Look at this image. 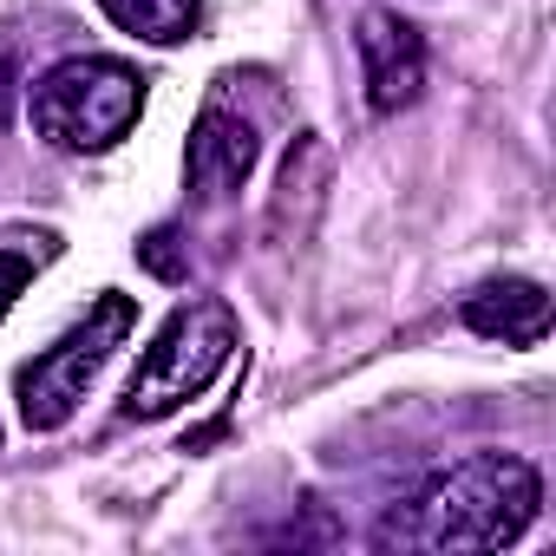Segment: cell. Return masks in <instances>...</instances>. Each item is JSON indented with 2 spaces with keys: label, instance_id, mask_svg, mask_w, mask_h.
Masks as SVG:
<instances>
[{
  "label": "cell",
  "instance_id": "6",
  "mask_svg": "<svg viewBox=\"0 0 556 556\" xmlns=\"http://www.w3.org/2000/svg\"><path fill=\"white\" fill-rule=\"evenodd\" d=\"M184 170H190V190L203 203H223L249 184L255 170V125L229 105H210L190 131V151H184Z\"/></svg>",
  "mask_w": 556,
  "mask_h": 556
},
{
  "label": "cell",
  "instance_id": "2",
  "mask_svg": "<svg viewBox=\"0 0 556 556\" xmlns=\"http://www.w3.org/2000/svg\"><path fill=\"white\" fill-rule=\"evenodd\" d=\"M34 131L53 144V151H73V157H92V151H112L138 112H144V79L125 66V60H105V53H86V60H60L40 86H34Z\"/></svg>",
  "mask_w": 556,
  "mask_h": 556
},
{
  "label": "cell",
  "instance_id": "4",
  "mask_svg": "<svg viewBox=\"0 0 556 556\" xmlns=\"http://www.w3.org/2000/svg\"><path fill=\"white\" fill-rule=\"evenodd\" d=\"M131 328H138V302L131 295H99L86 308V321H73L47 354H34L21 367V419H27V432H60L79 413V400L92 393V380L105 374V361L131 341Z\"/></svg>",
  "mask_w": 556,
  "mask_h": 556
},
{
  "label": "cell",
  "instance_id": "7",
  "mask_svg": "<svg viewBox=\"0 0 556 556\" xmlns=\"http://www.w3.org/2000/svg\"><path fill=\"white\" fill-rule=\"evenodd\" d=\"M465 328L504 348H536L549 334V295L543 282H523V275H497V282H478L465 295Z\"/></svg>",
  "mask_w": 556,
  "mask_h": 556
},
{
  "label": "cell",
  "instance_id": "1",
  "mask_svg": "<svg viewBox=\"0 0 556 556\" xmlns=\"http://www.w3.org/2000/svg\"><path fill=\"white\" fill-rule=\"evenodd\" d=\"M543 504V478L517 452H478L452 471H439L406 510L380 523L387 549H419V556H478L504 549L530 530Z\"/></svg>",
  "mask_w": 556,
  "mask_h": 556
},
{
  "label": "cell",
  "instance_id": "5",
  "mask_svg": "<svg viewBox=\"0 0 556 556\" xmlns=\"http://www.w3.org/2000/svg\"><path fill=\"white\" fill-rule=\"evenodd\" d=\"M361 79H367V105L374 112H406L419 99V86H426V47L387 8L361 14Z\"/></svg>",
  "mask_w": 556,
  "mask_h": 556
},
{
  "label": "cell",
  "instance_id": "9",
  "mask_svg": "<svg viewBox=\"0 0 556 556\" xmlns=\"http://www.w3.org/2000/svg\"><path fill=\"white\" fill-rule=\"evenodd\" d=\"M27 275H34V262H27V255H14V249H0V321H8L14 295L27 289Z\"/></svg>",
  "mask_w": 556,
  "mask_h": 556
},
{
  "label": "cell",
  "instance_id": "8",
  "mask_svg": "<svg viewBox=\"0 0 556 556\" xmlns=\"http://www.w3.org/2000/svg\"><path fill=\"white\" fill-rule=\"evenodd\" d=\"M99 8H105L112 27H125V34H138V40L177 47V40H190L203 0H99Z\"/></svg>",
  "mask_w": 556,
  "mask_h": 556
},
{
  "label": "cell",
  "instance_id": "3",
  "mask_svg": "<svg viewBox=\"0 0 556 556\" xmlns=\"http://www.w3.org/2000/svg\"><path fill=\"white\" fill-rule=\"evenodd\" d=\"M236 354V315L223 302H184L157 341L144 348L131 387H125V419H170L177 406H190Z\"/></svg>",
  "mask_w": 556,
  "mask_h": 556
}]
</instances>
